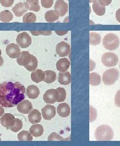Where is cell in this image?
Returning <instances> with one entry per match:
<instances>
[{"instance_id":"bcb514c9","label":"cell","mask_w":120,"mask_h":146,"mask_svg":"<svg viewBox=\"0 0 120 146\" xmlns=\"http://www.w3.org/2000/svg\"><path fill=\"white\" fill-rule=\"evenodd\" d=\"M3 64H4V59L2 57V56H0V67L3 65Z\"/></svg>"},{"instance_id":"30bf717a","label":"cell","mask_w":120,"mask_h":146,"mask_svg":"<svg viewBox=\"0 0 120 146\" xmlns=\"http://www.w3.org/2000/svg\"><path fill=\"white\" fill-rule=\"evenodd\" d=\"M56 113H57V111H56L55 107L51 105V104L45 105L42 109V115L45 120L53 119L55 117Z\"/></svg>"},{"instance_id":"ba28073f","label":"cell","mask_w":120,"mask_h":146,"mask_svg":"<svg viewBox=\"0 0 120 146\" xmlns=\"http://www.w3.org/2000/svg\"><path fill=\"white\" fill-rule=\"evenodd\" d=\"M70 52V45L66 42H60L56 47V53L60 57H65L68 56Z\"/></svg>"},{"instance_id":"c3c4849f","label":"cell","mask_w":120,"mask_h":146,"mask_svg":"<svg viewBox=\"0 0 120 146\" xmlns=\"http://www.w3.org/2000/svg\"><path fill=\"white\" fill-rule=\"evenodd\" d=\"M0 56H2V50L0 49Z\"/></svg>"},{"instance_id":"5bb4252c","label":"cell","mask_w":120,"mask_h":146,"mask_svg":"<svg viewBox=\"0 0 120 146\" xmlns=\"http://www.w3.org/2000/svg\"><path fill=\"white\" fill-rule=\"evenodd\" d=\"M28 10L26 3L24 2H19L13 7L12 11L13 12L14 15L17 17H21V15H24Z\"/></svg>"},{"instance_id":"8d00e7d4","label":"cell","mask_w":120,"mask_h":146,"mask_svg":"<svg viewBox=\"0 0 120 146\" xmlns=\"http://www.w3.org/2000/svg\"><path fill=\"white\" fill-rule=\"evenodd\" d=\"M53 4V0H41V5L45 8H50Z\"/></svg>"},{"instance_id":"836d02e7","label":"cell","mask_w":120,"mask_h":146,"mask_svg":"<svg viewBox=\"0 0 120 146\" xmlns=\"http://www.w3.org/2000/svg\"><path fill=\"white\" fill-rule=\"evenodd\" d=\"M22 127H23V123H22L21 120L19 119V118H15V123L10 128V130L13 132H18L21 129Z\"/></svg>"},{"instance_id":"ee69618b","label":"cell","mask_w":120,"mask_h":146,"mask_svg":"<svg viewBox=\"0 0 120 146\" xmlns=\"http://www.w3.org/2000/svg\"><path fill=\"white\" fill-rule=\"evenodd\" d=\"M67 32V31H63V32H62V31H56V33L58 35H60V36H62V35H65Z\"/></svg>"},{"instance_id":"681fc988","label":"cell","mask_w":120,"mask_h":146,"mask_svg":"<svg viewBox=\"0 0 120 146\" xmlns=\"http://www.w3.org/2000/svg\"><path fill=\"white\" fill-rule=\"evenodd\" d=\"M119 68H120V62H119Z\"/></svg>"},{"instance_id":"9a60e30c","label":"cell","mask_w":120,"mask_h":146,"mask_svg":"<svg viewBox=\"0 0 120 146\" xmlns=\"http://www.w3.org/2000/svg\"><path fill=\"white\" fill-rule=\"evenodd\" d=\"M57 113L62 118H67L70 114V108L67 103H61L57 107Z\"/></svg>"},{"instance_id":"3957f363","label":"cell","mask_w":120,"mask_h":146,"mask_svg":"<svg viewBox=\"0 0 120 146\" xmlns=\"http://www.w3.org/2000/svg\"><path fill=\"white\" fill-rule=\"evenodd\" d=\"M119 38L117 35L109 33L105 35L103 40V45L109 50H117L119 46Z\"/></svg>"},{"instance_id":"60d3db41","label":"cell","mask_w":120,"mask_h":146,"mask_svg":"<svg viewBox=\"0 0 120 146\" xmlns=\"http://www.w3.org/2000/svg\"><path fill=\"white\" fill-rule=\"evenodd\" d=\"M98 2L101 6L105 7V6H108L111 3L112 0H98Z\"/></svg>"},{"instance_id":"484cf974","label":"cell","mask_w":120,"mask_h":146,"mask_svg":"<svg viewBox=\"0 0 120 146\" xmlns=\"http://www.w3.org/2000/svg\"><path fill=\"white\" fill-rule=\"evenodd\" d=\"M89 83L92 86H97L101 83V78L96 72H91L89 75Z\"/></svg>"},{"instance_id":"e0dca14e","label":"cell","mask_w":120,"mask_h":146,"mask_svg":"<svg viewBox=\"0 0 120 146\" xmlns=\"http://www.w3.org/2000/svg\"><path fill=\"white\" fill-rule=\"evenodd\" d=\"M32 56L28 51H22L21 52L19 56L17 58V63L19 64L20 66H25L30 61Z\"/></svg>"},{"instance_id":"cb8c5ba5","label":"cell","mask_w":120,"mask_h":146,"mask_svg":"<svg viewBox=\"0 0 120 146\" xmlns=\"http://www.w3.org/2000/svg\"><path fill=\"white\" fill-rule=\"evenodd\" d=\"M59 15L55 10H49L45 14V19L49 23H53L59 20Z\"/></svg>"},{"instance_id":"ffe728a7","label":"cell","mask_w":120,"mask_h":146,"mask_svg":"<svg viewBox=\"0 0 120 146\" xmlns=\"http://www.w3.org/2000/svg\"><path fill=\"white\" fill-rule=\"evenodd\" d=\"M43 131L44 129L43 126L40 124H37V123H35L29 128V132L35 137H41L43 134Z\"/></svg>"},{"instance_id":"7a4b0ae2","label":"cell","mask_w":120,"mask_h":146,"mask_svg":"<svg viewBox=\"0 0 120 146\" xmlns=\"http://www.w3.org/2000/svg\"><path fill=\"white\" fill-rule=\"evenodd\" d=\"M113 131L111 127L108 125H101L96 129L95 137L99 141H108L113 138Z\"/></svg>"},{"instance_id":"1f68e13d","label":"cell","mask_w":120,"mask_h":146,"mask_svg":"<svg viewBox=\"0 0 120 146\" xmlns=\"http://www.w3.org/2000/svg\"><path fill=\"white\" fill-rule=\"evenodd\" d=\"M36 15L33 13H27L23 17V23H35L36 22Z\"/></svg>"},{"instance_id":"4316f807","label":"cell","mask_w":120,"mask_h":146,"mask_svg":"<svg viewBox=\"0 0 120 146\" xmlns=\"http://www.w3.org/2000/svg\"><path fill=\"white\" fill-rule=\"evenodd\" d=\"M13 18V15L9 10H3L0 13V21L4 23L10 22Z\"/></svg>"},{"instance_id":"f907efd6","label":"cell","mask_w":120,"mask_h":146,"mask_svg":"<svg viewBox=\"0 0 120 146\" xmlns=\"http://www.w3.org/2000/svg\"><path fill=\"white\" fill-rule=\"evenodd\" d=\"M0 140H1V138H0Z\"/></svg>"},{"instance_id":"4fadbf2b","label":"cell","mask_w":120,"mask_h":146,"mask_svg":"<svg viewBox=\"0 0 120 146\" xmlns=\"http://www.w3.org/2000/svg\"><path fill=\"white\" fill-rule=\"evenodd\" d=\"M16 106L17 110L22 114H27L32 110V104L26 100H21Z\"/></svg>"},{"instance_id":"9c48e42d","label":"cell","mask_w":120,"mask_h":146,"mask_svg":"<svg viewBox=\"0 0 120 146\" xmlns=\"http://www.w3.org/2000/svg\"><path fill=\"white\" fill-rule=\"evenodd\" d=\"M58 99V94H57V89L47 90L43 95V100L47 104H53L57 102Z\"/></svg>"},{"instance_id":"44dd1931","label":"cell","mask_w":120,"mask_h":146,"mask_svg":"<svg viewBox=\"0 0 120 146\" xmlns=\"http://www.w3.org/2000/svg\"><path fill=\"white\" fill-rule=\"evenodd\" d=\"M27 94L29 98L35 100V99H37L40 95V90H39L38 87L36 86L30 85L27 87Z\"/></svg>"},{"instance_id":"d6a6232c","label":"cell","mask_w":120,"mask_h":146,"mask_svg":"<svg viewBox=\"0 0 120 146\" xmlns=\"http://www.w3.org/2000/svg\"><path fill=\"white\" fill-rule=\"evenodd\" d=\"M57 94H58V99H57V102H62L65 100L66 96H67V93L65 91V88H57Z\"/></svg>"},{"instance_id":"74e56055","label":"cell","mask_w":120,"mask_h":146,"mask_svg":"<svg viewBox=\"0 0 120 146\" xmlns=\"http://www.w3.org/2000/svg\"><path fill=\"white\" fill-rule=\"evenodd\" d=\"M14 0H0V4L5 7H10L13 5Z\"/></svg>"},{"instance_id":"2e32d148","label":"cell","mask_w":120,"mask_h":146,"mask_svg":"<svg viewBox=\"0 0 120 146\" xmlns=\"http://www.w3.org/2000/svg\"><path fill=\"white\" fill-rule=\"evenodd\" d=\"M28 119L29 121L32 124L40 123L42 119L41 113L36 109L32 110L29 113Z\"/></svg>"},{"instance_id":"603a6c76","label":"cell","mask_w":120,"mask_h":146,"mask_svg":"<svg viewBox=\"0 0 120 146\" xmlns=\"http://www.w3.org/2000/svg\"><path fill=\"white\" fill-rule=\"evenodd\" d=\"M92 10H93L94 13L99 16L104 15L105 13V7H103L100 5L98 0H95L92 3Z\"/></svg>"},{"instance_id":"52a82bcc","label":"cell","mask_w":120,"mask_h":146,"mask_svg":"<svg viewBox=\"0 0 120 146\" xmlns=\"http://www.w3.org/2000/svg\"><path fill=\"white\" fill-rule=\"evenodd\" d=\"M15 118L13 115L10 113H5L2 116L0 117V123L3 127L7 129H10V128L15 123Z\"/></svg>"},{"instance_id":"d4e9b609","label":"cell","mask_w":120,"mask_h":146,"mask_svg":"<svg viewBox=\"0 0 120 146\" xmlns=\"http://www.w3.org/2000/svg\"><path fill=\"white\" fill-rule=\"evenodd\" d=\"M28 10L33 12H39L40 10V6L39 5V0H27L26 1Z\"/></svg>"},{"instance_id":"6da1fadb","label":"cell","mask_w":120,"mask_h":146,"mask_svg":"<svg viewBox=\"0 0 120 146\" xmlns=\"http://www.w3.org/2000/svg\"><path fill=\"white\" fill-rule=\"evenodd\" d=\"M26 89L19 82H4L0 84V105L4 108L16 106L25 98Z\"/></svg>"},{"instance_id":"8fae6325","label":"cell","mask_w":120,"mask_h":146,"mask_svg":"<svg viewBox=\"0 0 120 146\" xmlns=\"http://www.w3.org/2000/svg\"><path fill=\"white\" fill-rule=\"evenodd\" d=\"M7 55L11 58H17L21 53V49L17 44L10 43L6 47Z\"/></svg>"},{"instance_id":"4dcf8cb0","label":"cell","mask_w":120,"mask_h":146,"mask_svg":"<svg viewBox=\"0 0 120 146\" xmlns=\"http://www.w3.org/2000/svg\"><path fill=\"white\" fill-rule=\"evenodd\" d=\"M18 139L20 141H32L33 139V136L31 135V133L28 131H21L18 135Z\"/></svg>"},{"instance_id":"7c38bea8","label":"cell","mask_w":120,"mask_h":146,"mask_svg":"<svg viewBox=\"0 0 120 146\" xmlns=\"http://www.w3.org/2000/svg\"><path fill=\"white\" fill-rule=\"evenodd\" d=\"M54 10L59 16H64L68 11V5L64 0H57L54 6Z\"/></svg>"},{"instance_id":"7402d4cb","label":"cell","mask_w":120,"mask_h":146,"mask_svg":"<svg viewBox=\"0 0 120 146\" xmlns=\"http://www.w3.org/2000/svg\"><path fill=\"white\" fill-rule=\"evenodd\" d=\"M58 81L60 84L67 85L71 83V75L68 72H59L58 75Z\"/></svg>"},{"instance_id":"b9f144b4","label":"cell","mask_w":120,"mask_h":146,"mask_svg":"<svg viewBox=\"0 0 120 146\" xmlns=\"http://www.w3.org/2000/svg\"><path fill=\"white\" fill-rule=\"evenodd\" d=\"M116 18H117V21L120 23V8L118 9L116 12Z\"/></svg>"},{"instance_id":"f1b7e54d","label":"cell","mask_w":120,"mask_h":146,"mask_svg":"<svg viewBox=\"0 0 120 146\" xmlns=\"http://www.w3.org/2000/svg\"><path fill=\"white\" fill-rule=\"evenodd\" d=\"M37 65H38V62H37V58H36L35 56L32 55V58H31L30 61L29 62V63L27 64L24 67H25L28 71L33 72L37 69Z\"/></svg>"},{"instance_id":"ab89813d","label":"cell","mask_w":120,"mask_h":146,"mask_svg":"<svg viewBox=\"0 0 120 146\" xmlns=\"http://www.w3.org/2000/svg\"><path fill=\"white\" fill-rule=\"evenodd\" d=\"M114 102H115L116 106L120 108V90H119L115 95V98H114Z\"/></svg>"},{"instance_id":"f35d334b","label":"cell","mask_w":120,"mask_h":146,"mask_svg":"<svg viewBox=\"0 0 120 146\" xmlns=\"http://www.w3.org/2000/svg\"><path fill=\"white\" fill-rule=\"evenodd\" d=\"M31 33H32L33 35H35V36H37V35H51L52 32H48V31H46V32H43V31H40V32H38V31H31Z\"/></svg>"},{"instance_id":"f546056e","label":"cell","mask_w":120,"mask_h":146,"mask_svg":"<svg viewBox=\"0 0 120 146\" xmlns=\"http://www.w3.org/2000/svg\"><path fill=\"white\" fill-rule=\"evenodd\" d=\"M101 42V36L96 32H90L89 33V43L92 45H97Z\"/></svg>"},{"instance_id":"e575fe53","label":"cell","mask_w":120,"mask_h":146,"mask_svg":"<svg viewBox=\"0 0 120 146\" xmlns=\"http://www.w3.org/2000/svg\"><path fill=\"white\" fill-rule=\"evenodd\" d=\"M67 139H64L62 137L60 136L58 133L52 132L48 137L49 141H53V140H67Z\"/></svg>"},{"instance_id":"f6af8a7d","label":"cell","mask_w":120,"mask_h":146,"mask_svg":"<svg viewBox=\"0 0 120 146\" xmlns=\"http://www.w3.org/2000/svg\"><path fill=\"white\" fill-rule=\"evenodd\" d=\"M5 114V110H4L3 107L0 105V117L2 116Z\"/></svg>"},{"instance_id":"83f0119b","label":"cell","mask_w":120,"mask_h":146,"mask_svg":"<svg viewBox=\"0 0 120 146\" xmlns=\"http://www.w3.org/2000/svg\"><path fill=\"white\" fill-rule=\"evenodd\" d=\"M45 72V79L44 81L47 83H52L55 81L57 79V74L55 72L52 70H46Z\"/></svg>"},{"instance_id":"5b68a950","label":"cell","mask_w":120,"mask_h":146,"mask_svg":"<svg viewBox=\"0 0 120 146\" xmlns=\"http://www.w3.org/2000/svg\"><path fill=\"white\" fill-rule=\"evenodd\" d=\"M101 62L103 64L108 67H112L117 65L119 58L117 55L111 52H107L104 53L101 57Z\"/></svg>"},{"instance_id":"7dc6e473","label":"cell","mask_w":120,"mask_h":146,"mask_svg":"<svg viewBox=\"0 0 120 146\" xmlns=\"http://www.w3.org/2000/svg\"><path fill=\"white\" fill-rule=\"evenodd\" d=\"M95 1V0H89V2H90V3H93Z\"/></svg>"},{"instance_id":"d6986e66","label":"cell","mask_w":120,"mask_h":146,"mask_svg":"<svg viewBox=\"0 0 120 146\" xmlns=\"http://www.w3.org/2000/svg\"><path fill=\"white\" fill-rule=\"evenodd\" d=\"M31 79H32V81L37 83L43 81L44 79H45V72L40 69H38V70L36 69L31 74Z\"/></svg>"},{"instance_id":"7bdbcfd3","label":"cell","mask_w":120,"mask_h":146,"mask_svg":"<svg viewBox=\"0 0 120 146\" xmlns=\"http://www.w3.org/2000/svg\"><path fill=\"white\" fill-rule=\"evenodd\" d=\"M90 71L92 72L93 69L95 67V62H93L92 59H90Z\"/></svg>"},{"instance_id":"ac0fdd59","label":"cell","mask_w":120,"mask_h":146,"mask_svg":"<svg viewBox=\"0 0 120 146\" xmlns=\"http://www.w3.org/2000/svg\"><path fill=\"white\" fill-rule=\"evenodd\" d=\"M70 66V62L67 58H61L57 62V69L58 71H59L60 72H66L69 69Z\"/></svg>"},{"instance_id":"d590c367","label":"cell","mask_w":120,"mask_h":146,"mask_svg":"<svg viewBox=\"0 0 120 146\" xmlns=\"http://www.w3.org/2000/svg\"><path fill=\"white\" fill-rule=\"evenodd\" d=\"M97 110L94 107L90 105V122H93L97 118Z\"/></svg>"},{"instance_id":"8992f818","label":"cell","mask_w":120,"mask_h":146,"mask_svg":"<svg viewBox=\"0 0 120 146\" xmlns=\"http://www.w3.org/2000/svg\"><path fill=\"white\" fill-rule=\"evenodd\" d=\"M16 42L17 45L21 48H27L32 44V38L28 33L23 32L17 36Z\"/></svg>"},{"instance_id":"277c9868","label":"cell","mask_w":120,"mask_h":146,"mask_svg":"<svg viewBox=\"0 0 120 146\" xmlns=\"http://www.w3.org/2000/svg\"><path fill=\"white\" fill-rule=\"evenodd\" d=\"M119 77V71L117 69L111 68L105 70L103 74V82L105 86L113 85Z\"/></svg>"}]
</instances>
